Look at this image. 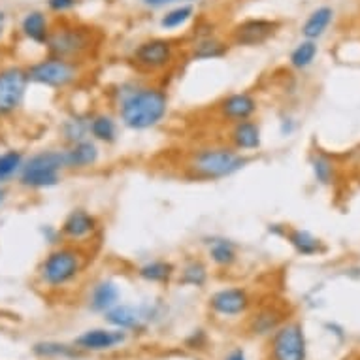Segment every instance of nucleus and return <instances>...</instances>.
<instances>
[{
	"mask_svg": "<svg viewBox=\"0 0 360 360\" xmlns=\"http://www.w3.org/2000/svg\"><path fill=\"white\" fill-rule=\"evenodd\" d=\"M168 113V96L157 87H136L124 91L119 102V117L124 127L146 130L159 124Z\"/></svg>",
	"mask_w": 360,
	"mask_h": 360,
	"instance_id": "nucleus-1",
	"label": "nucleus"
},
{
	"mask_svg": "<svg viewBox=\"0 0 360 360\" xmlns=\"http://www.w3.org/2000/svg\"><path fill=\"white\" fill-rule=\"evenodd\" d=\"M95 44V30L91 27L63 21L49 30L46 49L51 57L79 63L85 55L91 53Z\"/></svg>",
	"mask_w": 360,
	"mask_h": 360,
	"instance_id": "nucleus-2",
	"label": "nucleus"
},
{
	"mask_svg": "<svg viewBox=\"0 0 360 360\" xmlns=\"http://www.w3.org/2000/svg\"><path fill=\"white\" fill-rule=\"evenodd\" d=\"M248 162L234 148H204L191 157L189 170L198 179H223L242 170Z\"/></svg>",
	"mask_w": 360,
	"mask_h": 360,
	"instance_id": "nucleus-3",
	"label": "nucleus"
},
{
	"mask_svg": "<svg viewBox=\"0 0 360 360\" xmlns=\"http://www.w3.org/2000/svg\"><path fill=\"white\" fill-rule=\"evenodd\" d=\"M65 168L63 151H40L23 162L19 181L29 189L55 187L60 181V172Z\"/></svg>",
	"mask_w": 360,
	"mask_h": 360,
	"instance_id": "nucleus-4",
	"label": "nucleus"
},
{
	"mask_svg": "<svg viewBox=\"0 0 360 360\" xmlns=\"http://www.w3.org/2000/svg\"><path fill=\"white\" fill-rule=\"evenodd\" d=\"M83 268V255L76 248H57L40 266L41 281L49 287H63L77 278Z\"/></svg>",
	"mask_w": 360,
	"mask_h": 360,
	"instance_id": "nucleus-5",
	"label": "nucleus"
},
{
	"mask_svg": "<svg viewBox=\"0 0 360 360\" xmlns=\"http://www.w3.org/2000/svg\"><path fill=\"white\" fill-rule=\"evenodd\" d=\"M29 82L51 89H65L76 83L82 76V66L74 60L59 59V57H46L27 68Z\"/></svg>",
	"mask_w": 360,
	"mask_h": 360,
	"instance_id": "nucleus-6",
	"label": "nucleus"
},
{
	"mask_svg": "<svg viewBox=\"0 0 360 360\" xmlns=\"http://www.w3.org/2000/svg\"><path fill=\"white\" fill-rule=\"evenodd\" d=\"M29 85V76L25 68L8 66L0 70V117L12 115L23 104Z\"/></svg>",
	"mask_w": 360,
	"mask_h": 360,
	"instance_id": "nucleus-7",
	"label": "nucleus"
},
{
	"mask_svg": "<svg viewBox=\"0 0 360 360\" xmlns=\"http://www.w3.org/2000/svg\"><path fill=\"white\" fill-rule=\"evenodd\" d=\"M174 57H176L174 41L165 40V38H151V40L142 41L132 53L134 65L143 72L165 70L166 66L172 65Z\"/></svg>",
	"mask_w": 360,
	"mask_h": 360,
	"instance_id": "nucleus-8",
	"label": "nucleus"
},
{
	"mask_svg": "<svg viewBox=\"0 0 360 360\" xmlns=\"http://www.w3.org/2000/svg\"><path fill=\"white\" fill-rule=\"evenodd\" d=\"M272 360H306V336L298 323L276 328L272 338Z\"/></svg>",
	"mask_w": 360,
	"mask_h": 360,
	"instance_id": "nucleus-9",
	"label": "nucleus"
},
{
	"mask_svg": "<svg viewBox=\"0 0 360 360\" xmlns=\"http://www.w3.org/2000/svg\"><path fill=\"white\" fill-rule=\"evenodd\" d=\"M279 23L274 19L251 18L238 23L231 32L232 44L243 48H257L278 34Z\"/></svg>",
	"mask_w": 360,
	"mask_h": 360,
	"instance_id": "nucleus-10",
	"label": "nucleus"
},
{
	"mask_svg": "<svg viewBox=\"0 0 360 360\" xmlns=\"http://www.w3.org/2000/svg\"><path fill=\"white\" fill-rule=\"evenodd\" d=\"M210 307L219 315L224 317H236L249 307V296L243 289L231 287V289H221L210 298Z\"/></svg>",
	"mask_w": 360,
	"mask_h": 360,
	"instance_id": "nucleus-11",
	"label": "nucleus"
},
{
	"mask_svg": "<svg viewBox=\"0 0 360 360\" xmlns=\"http://www.w3.org/2000/svg\"><path fill=\"white\" fill-rule=\"evenodd\" d=\"M219 112H221V117L231 121V123L248 121L257 112V98L251 93H245V91L243 93H234V95H229L221 101Z\"/></svg>",
	"mask_w": 360,
	"mask_h": 360,
	"instance_id": "nucleus-12",
	"label": "nucleus"
},
{
	"mask_svg": "<svg viewBox=\"0 0 360 360\" xmlns=\"http://www.w3.org/2000/svg\"><path fill=\"white\" fill-rule=\"evenodd\" d=\"M98 223H96L95 215H91L85 210H74L68 213L65 223L60 226V236L74 240V242H83L96 232Z\"/></svg>",
	"mask_w": 360,
	"mask_h": 360,
	"instance_id": "nucleus-13",
	"label": "nucleus"
},
{
	"mask_svg": "<svg viewBox=\"0 0 360 360\" xmlns=\"http://www.w3.org/2000/svg\"><path fill=\"white\" fill-rule=\"evenodd\" d=\"M124 342V332L121 330H104V328H95V330L83 332L76 340V347L83 351H108L115 345Z\"/></svg>",
	"mask_w": 360,
	"mask_h": 360,
	"instance_id": "nucleus-14",
	"label": "nucleus"
},
{
	"mask_svg": "<svg viewBox=\"0 0 360 360\" xmlns=\"http://www.w3.org/2000/svg\"><path fill=\"white\" fill-rule=\"evenodd\" d=\"M65 157V166L72 168V170H82V168H89V166L96 165V160L101 157L98 148L95 143L89 140H82V142L70 143V148L63 151Z\"/></svg>",
	"mask_w": 360,
	"mask_h": 360,
	"instance_id": "nucleus-15",
	"label": "nucleus"
},
{
	"mask_svg": "<svg viewBox=\"0 0 360 360\" xmlns=\"http://www.w3.org/2000/svg\"><path fill=\"white\" fill-rule=\"evenodd\" d=\"M231 142L238 151H253L260 148V129L259 124L248 119L238 121L231 130Z\"/></svg>",
	"mask_w": 360,
	"mask_h": 360,
	"instance_id": "nucleus-16",
	"label": "nucleus"
},
{
	"mask_svg": "<svg viewBox=\"0 0 360 360\" xmlns=\"http://www.w3.org/2000/svg\"><path fill=\"white\" fill-rule=\"evenodd\" d=\"M148 319V313L143 307L134 306H113L106 311V321L110 325L117 326L119 330L138 328L143 321Z\"/></svg>",
	"mask_w": 360,
	"mask_h": 360,
	"instance_id": "nucleus-17",
	"label": "nucleus"
},
{
	"mask_svg": "<svg viewBox=\"0 0 360 360\" xmlns=\"http://www.w3.org/2000/svg\"><path fill=\"white\" fill-rule=\"evenodd\" d=\"M21 30H23V34L29 38L30 41H34V44H40V46H46V41H48L49 36V21L46 18V13L38 12V10H32L23 18L21 21Z\"/></svg>",
	"mask_w": 360,
	"mask_h": 360,
	"instance_id": "nucleus-18",
	"label": "nucleus"
},
{
	"mask_svg": "<svg viewBox=\"0 0 360 360\" xmlns=\"http://www.w3.org/2000/svg\"><path fill=\"white\" fill-rule=\"evenodd\" d=\"M332 19H334V10L330 6H321L317 10H313L307 15L306 23L302 25V34H304L306 40H317L330 27Z\"/></svg>",
	"mask_w": 360,
	"mask_h": 360,
	"instance_id": "nucleus-19",
	"label": "nucleus"
},
{
	"mask_svg": "<svg viewBox=\"0 0 360 360\" xmlns=\"http://www.w3.org/2000/svg\"><path fill=\"white\" fill-rule=\"evenodd\" d=\"M117 285L113 283V281H110V279H104L101 283H96L93 292H91V307H93V311L106 313L108 309H112L113 306H117Z\"/></svg>",
	"mask_w": 360,
	"mask_h": 360,
	"instance_id": "nucleus-20",
	"label": "nucleus"
},
{
	"mask_svg": "<svg viewBox=\"0 0 360 360\" xmlns=\"http://www.w3.org/2000/svg\"><path fill=\"white\" fill-rule=\"evenodd\" d=\"M226 44L219 40L217 36H204L193 44V51L191 57L195 60H210V59H221L226 55Z\"/></svg>",
	"mask_w": 360,
	"mask_h": 360,
	"instance_id": "nucleus-21",
	"label": "nucleus"
},
{
	"mask_svg": "<svg viewBox=\"0 0 360 360\" xmlns=\"http://www.w3.org/2000/svg\"><path fill=\"white\" fill-rule=\"evenodd\" d=\"M285 236L289 240V243L296 249V253L304 255V257H311L323 251L321 240L313 236L311 232L300 231V229H292V231L285 232Z\"/></svg>",
	"mask_w": 360,
	"mask_h": 360,
	"instance_id": "nucleus-22",
	"label": "nucleus"
},
{
	"mask_svg": "<svg viewBox=\"0 0 360 360\" xmlns=\"http://www.w3.org/2000/svg\"><path fill=\"white\" fill-rule=\"evenodd\" d=\"M89 132L104 143H113L117 140V124L110 115H95L93 119H89Z\"/></svg>",
	"mask_w": 360,
	"mask_h": 360,
	"instance_id": "nucleus-23",
	"label": "nucleus"
},
{
	"mask_svg": "<svg viewBox=\"0 0 360 360\" xmlns=\"http://www.w3.org/2000/svg\"><path fill=\"white\" fill-rule=\"evenodd\" d=\"M210 257L217 266H232L238 259V249L236 245L229 240H223V238H217L210 243Z\"/></svg>",
	"mask_w": 360,
	"mask_h": 360,
	"instance_id": "nucleus-24",
	"label": "nucleus"
},
{
	"mask_svg": "<svg viewBox=\"0 0 360 360\" xmlns=\"http://www.w3.org/2000/svg\"><path fill=\"white\" fill-rule=\"evenodd\" d=\"M172 274H174V266L166 260H153V262H148L138 270V276L149 283H165L172 278Z\"/></svg>",
	"mask_w": 360,
	"mask_h": 360,
	"instance_id": "nucleus-25",
	"label": "nucleus"
},
{
	"mask_svg": "<svg viewBox=\"0 0 360 360\" xmlns=\"http://www.w3.org/2000/svg\"><path fill=\"white\" fill-rule=\"evenodd\" d=\"M32 351H34L36 356H41V359H77L79 356L77 349H72L65 343L57 342L36 343Z\"/></svg>",
	"mask_w": 360,
	"mask_h": 360,
	"instance_id": "nucleus-26",
	"label": "nucleus"
},
{
	"mask_svg": "<svg viewBox=\"0 0 360 360\" xmlns=\"http://www.w3.org/2000/svg\"><path fill=\"white\" fill-rule=\"evenodd\" d=\"M195 15V8L191 4H179V6L172 8L170 12H166L160 19V27L166 30H176L184 27L187 21H191Z\"/></svg>",
	"mask_w": 360,
	"mask_h": 360,
	"instance_id": "nucleus-27",
	"label": "nucleus"
},
{
	"mask_svg": "<svg viewBox=\"0 0 360 360\" xmlns=\"http://www.w3.org/2000/svg\"><path fill=\"white\" fill-rule=\"evenodd\" d=\"M63 136L68 143L82 142V140H87L89 132V121L87 119L79 117V115H74V117L66 119L65 124H63Z\"/></svg>",
	"mask_w": 360,
	"mask_h": 360,
	"instance_id": "nucleus-28",
	"label": "nucleus"
},
{
	"mask_svg": "<svg viewBox=\"0 0 360 360\" xmlns=\"http://www.w3.org/2000/svg\"><path fill=\"white\" fill-rule=\"evenodd\" d=\"M21 166H23L21 151L10 149L0 155V184H6L8 179H12L18 172H21Z\"/></svg>",
	"mask_w": 360,
	"mask_h": 360,
	"instance_id": "nucleus-29",
	"label": "nucleus"
},
{
	"mask_svg": "<svg viewBox=\"0 0 360 360\" xmlns=\"http://www.w3.org/2000/svg\"><path fill=\"white\" fill-rule=\"evenodd\" d=\"M317 57V44L315 40H304L302 44H298L292 53H290V65L295 68H306L315 60Z\"/></svg>",
	"mask_w": 360,
	"mask_h": 360,
	"instance_id": "nucleus-30",
	"label": "nucleus"
},
{
	"mask_svg": "<svg viewBox=\"0 0 360 360\" xmlns=\"http://www.w3.org/2000/svg\"><path fill=\"white\" fill-rule=\"evenodd\" d=\"M179 281L184 285H191V287H204V283L207 281L206 266L202 264L200 260H189L185 264Z\"/></svg>",
	"mask_w": 360,
	"mask_h": 360,
	"instance_id": "nucleus-31",
	"label": "nucleus"
},
{
	"mask_svg": "<svg viewBox=\"0 0 360 360\" xmlns=\"http://www.w3.org/2000/svg\"><path fill=\"white\" fill-rule=\"evenodd\" d=\"M313 174L317 177V181L323 185H330L334 179V165L332 160L325 155H317L313 159Z\"/></svg>",
	"mask_w": 360,
	"mask_h": 360,
	"instance_id": "nucleus-32",
	"label": "nucleus"
},
{
	"mask_svg": "<svg viewBox=\"0 0 360 360\" xmlns=\"http://www.w3.org/2000/svg\"><path fill=\"white\" fill-rule=\"evenodd\" d=\"M278 313L272 311V309H266V311L255 315L253 319V330L255 334H268L278 328V319H272Z\"/></svg>",
	"mask_w": 360,
	"mask_h": 360,
	"instance_id": "nucleus-33",
	"label": "nucleus"
},
{
	"mask_svg": "<svg viewBox=\"0 0 360 360\" xmlns=\"http://www.w3.org/2000/svg\"><path fill=\"white\" fill-rule=\"evenodd\" d=\"M79 0H48V10L53 13H66L74 10Z\"/></svg>",
	"mask_w": 360,
	"mask_h": 360,
	"instance_id": "nucleus-34",
	"label": "nucleus"
},
{
	"mask_svg": "<svg viewBox=\"0 0 360 360\" xmlns=\"http://www.w3.org/2000/svg\"><path fill=\"white\" fill-rule=\"evenodd\" d=\"M224 360H248V359H245V353H243V349L236 347V349H232L231 353L224 356Z\"/></svg>",
	"mask_w": 360,
	"mask_h": 360,
	"instance_id": "nucleus-35",
	"label": "nucleus"
},
{
	"mask_svg": "<svg viewBox=\"0 0 360 360\" xmlns=\"http://www.w3.org/2000/svg\"><path fill=\"white\" fill-rule=\"evenodd\" d=\"M143 4H148V6H165V4H168V0H143Z\"/></svg>",
	"mask_w": 360,
	"mask_h": 360,
	"instance_id": "nucleus-36",
	"label": "nucleus"
},
{
	"mask_svg": "<svg viewBox=\"0 0 360 360\" xmlns=\"http://www.w3.org/2000/svg\"><path fill=\"white\" fill-rule=\"evenodd\" d=\"M6 29V13L0 12V38H2V32Z\"/></svg>",
	"mask_w": 360,
	"mask_h": 360,
	"instance_id": "nucleus-37",
	"label": "nucleus"
},
{
	"mask_svg": "<svg viewBox=\"0 0 360 360\" xmlns=\"http://www.w3.org/2000/svg\"><path fill=\"white\" fill-rule=\"evenodd\" d=\"M4 196H6V193H4V189H0V204L4 202Z\"/></svg>",
	"mask_w": 360,
	"mask_h": 360,
	"instance_id": "nucleus-38",
	"label": "nucleus"
},
{
	"mask_svg": "<svg viewBox=\"0 0 360 360\" xmlns=\"http://www.w3.org/2000/svg\"><path fill=\"white\" fill-rule=\"evenodd\" d=\"M172 2H181L184 4V2H191V0H168V4H172Z\"/></svg>",
	"mask_w": 360,
	"mask_h": 360,
	"instance_id": "nucleus-39",
	"label": "nucleus"
}]
</instances>
